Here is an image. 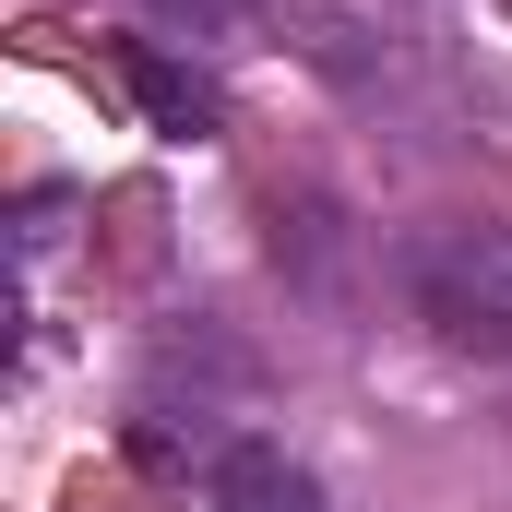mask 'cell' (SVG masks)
Masks as SVG:
<instances>
[{"mask_svg": "<svg viewBox=\"0 0 512 512\" xmlns=\"http://www.w3.org/2000/svg\"><path fill=\"white\" fill-rule=\"evenodd\" d=\"M131 96L155 108V131H179V143H203V131L227 120V108H215V84H203V72H179L167 48H131Z\"/></svg>", "mask_w": 512, "mask_h": 512, "instance_id": "obj_3", "label": "cell"}, {"mask_svg": "<svg viewBox=\"0 0 512 512\" xmlns=\"http://www.w3.org/2000/svg\"><path fill=\"white\" fill-rule=\"evenodd\" d=\"M131 12H155V24H167V36H215V24H227V12H239V0H131Z\"/></svg>", "mask_w": 512, "mask_h": 512, "instance_id": "obj_4", "label": "cell"}, {"mask_svg": "<svg viewBox=\"0 0 512 512\" xmlns=\"http://www.w3.org/2000/svg\"><path fill=\"white\" fill-rule=\"evenodd\" d=\"M215 512H322V477L286 453V441H239L215 465Z\"/></svg>", "mask_w": 512, "mask_h": 512, "instance_id": "obj_2", "label": "cell"}, {"mask_svg": "<svg viewBox=\"0 0 512 512\" xmlns=\"http://www.w3.org/2000/svg\"><path fill=\"white\" fill-rule=\"evenodd\" d=\"M393 286H405V310H417L441 346L512 358V239H489V227L405 239V251H393Z\"/></svg>", "mask_w": 512, "mask_h": 512, "instance_id": "obj_1", "label": "cell"}]
</instances>
